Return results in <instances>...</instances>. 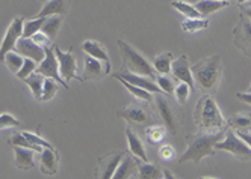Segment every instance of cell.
Segmentation results:
<instances>
[{
	"label": "cell",
	"instance_id": "6da1fadb",
	"mask_svg": "<svg viewBox=\"0 0 251 179\" xmlns=\"http://www.w3.org/2000/svg\"><path fill=\"white\" fill-rule=\"evenodd\" d=\"M195 123L206 133L226 131V120L218 109L217 102L210 95H204L195 107Z\"/></svg>",
	"mask_w": 251,
	"mask_h": 179
},
{
	"label": "cell",
	"instance_id": "7a4b0ae2",
	"mask_svg": "<svg viewBox=\"0 0 251 179\" xmlns=\"http://www.w3.org/2000/svg\"><path fill=\"white\" fill-rule=\"evenodd\" d=\"M226 131H218V133H199L191 137L189 146L186 152L178 158V163H185V161H192V163L199 164L204 157L213 155L215 152V145L217 141L223 140Z\"/></svg>",
	"mask_w": 251,
	"mask_h": 179
},
{
	"label": "cell",
	"instance_id": "3957f363",
	"mask_svg": "<svg viewBox=\"0 0 251 179\" xmlns=\"http://www.w3.org/2000/svg\"><path fill=\"white\" fill-rule=\"evenodd\" d=\"M191 71L194 76V81L199 83V86L204 92H212L217 87L221 76V58L215 55L207 59H203L191 66Z\"/></svg>",
	"mask_w": 251,
	"mask_h": 179
},
{
	"label": "cell",
	"instance_id": "277c9868",
	"mask_svg": "<svg viewBox=\"0 0 251 179\" xmlns=\"http://www.w3.org/2000/svg\"><path fill=\"white\" fill-rule=\"evenodd\" d=\"M118 47H120L121 55H123V62L126 66H127L129 73L154 79L156 69L150 65V62L142 56L141 53H138L130 44L124 42L123 40H118Z\"/></svg>",
	"mask_w": 251,
	"mask_h": 179
},
{
	"label": "cell",
	"instance_id": "5b68a950",
	"mask_svg": "<svg viewBox=\"0 0 251 179\" xmlns=\"http://www.w3.org/2000/svg\"><path fill=\"white\" fill-rule=\"evenodd\" d=\"M215 149L217 151H226L230 152L231 155H235L241 159H250L251 158V148L247 145V143L231 130H228L224 137L223 141H217L215 145Z\"/></svg>",
	"mask_w": 251,
	"mask_h": 179
},
{
	"label": "cell",
	"instance_id": "8992f818",
	"mask_svg": "<svg viewBox=\"0 0 251 179\" xmlns=\"http://www.w3.org/2000/svg\"><path fill=\"white\" fill-rule=\"evenodd\" d=\"M23 26H25L23 17H17V19H14L12 23L9 24L6 33H5V38L2 41V45H0V62L5 60L6 53L12 51L17 45V41L23 37Z\"/></svg>",
	"mask_w": 251,
	"mask_h": 179
},
{
	"label": "cell",
	"instance_id": "52a82bcc",
	"mask_svg": "<svg viewBox=\"0 0 251 179\" xmlns=\"http://www.w3.org/2000/svg\"><path fill=\"white\" fill-rule=\"evenodd\" d=\"M46 48V58L43 59V62L40 63V66L35 69L37 73L43 74L44 77H49V79H53L56 80L59 84H62L65 89H68L65 80H62V76L59 73V63H58V59H56V55L53 53V47H44Z\"/></svg>",
	"mask_w": 251,
	"mask_h": 179
},
{
	"label": "cell",
	"instance_id": "ba28073f",
	"mask_svg": "<svg viewBox=\"0 0 251 179\" xmlns=\"http://www.w3.org/2000/svg\"><path fill=\"white\" fill-rule=\"evenodd\" d=\"M156 105H157L160 119H162V122L165 123V127L173 134H177V131H178V119H177V113L173 109L171 102L160 94H156Z\"/></svg>",
	"mask_w": 251,
	"mask_h": 179
},
{
	"label": "cell",
	"instance_id": "9c48e42d",
	"mask_svg": "<svg viewBox=\"0 0 251 179\" xmlns=\"http://www.w3.org/2000/svg\"><path fill=\"white\" fill-rule=\"evenodd\" d=\"M233 35H235V42L236 47L247 55L248 58H251V20L245 19V17H241L239 24L233 30Z\"/></svg>",
	"mask_w": 251,
	"mask_h": 179
},
{
	"label": "cell",
	"instance_id": "30bf717a",
	"mask_svg": "<svg viewBox=\"0 0 251 179\" xmlns=\"http://www.w3.org/2000/svg\"><path fill=\"white\" fill-rule=\"evenodd\" d=\"M14 51H17L23 58H29L35 60L37 63H41L43 59L46 58V48L43 45H38L37 42H33L30 38H25V37H22L17 41Z\"/></svg>",
	"mask_w": 251,
	"mask_h": 179
},
{
	"label": "cell",
	"instance_id": "8fae6325",
	"mask_svg": "<svg viewBox=\"0 0 251 179\" xmlns=\"http://www.w3.org/2000/svg\"><path fill=\"white\" fill-rule=\"evenodd\" d=\"M53 51H55L58 63H59V73L65 79V81L77 79V65H76L75 56L71 55L70 51L64 53L58 45H53Z\"/></svg>",
	"mask_w": 251,
	"mask_h": 179
},
{
	"label": "cell",
	"instance_id": "7c38bea8",
	"mask_svg": "<svg viewBox=\"0 0 251 179\" xmlns=\"http://www.w3.org/2000/svg\"><path fill=\"white\" fill-rule=\"evenodd\" d=\"M171 74L176 80L178 81H183L186 84H189L194 89V76H192V71L188 62V58L185 55L178 56L177 59H173L171 63Z\"/></svg>",
	"mask_w": 251,
	"mask_h": 179
},
{
	"label": "cell",
	"instance_id": "4fadbf2b",
	"mask_svg": "<svg viewBox=\"0 0 251 179\" xmlns=\"http://www.w3.org/2000/svg\"><path fill=\"white\" fill-rule=\"evenodd\" d=\"M83 69H85L83 71V79L85 80H88V79L89 80H100L103 76H106L107 73H109L107 66L101 60H99V59H96L93 56H86Z\"/></svg>",
	"mask_w": 251,
	"mask_h": 179
},
{
	"label": "cell",
	"instance_id": "5bb4252c",
	"mask_svg": "<svg viewBox=\"0 0 251 179\" xmlns=\"http://www.w3.org/2000/svg\"><path fill=\"white\" fill-rule=\"evenodd\" d=\"M124 154L118 152V154H109L100 159V166H99V178L103 179H109L112 178L114 172L117 170L118 164L121 163Z\"/></svg>",
	"mask_w": 251,
	"mask_h": 179
},
{
	"label": "cell",
	"instance_id": "9a60e30c",
	"mask_svg": "<svg viewBox=\"0 0 251 179\" xmlns=\"http://www.w3.org/2000/svg\"><path fill=\"white\" fill-rule=\"evenodd\" d=\"M115 76L124 79L126 81H129L135 86H139L142 89H146V91L149 92H153V94H160L162 91H160V87L153 81L150 80V77H146V76H138V74H132V73H117Z\"/></svg>",
	"mask_w": 251,
	"mask_h": 179
},
{
	"label": "cell",
	"instance_id": "2e32d148",
	"mask_svg": "<svg viewBox=\"0 0 251 179\" xmlns=\"http://www.w3.org/2000/svg\"><path fill=\"white\" fill-rule=\"evenodd\" d=\"M138 159L135 155L130 157V155H124L121 163L118 164L117 170L114 172L112 178L114 179H126V178H130L133 176L136 172H138Z\"/></svg>",
	"mask_w": 251,
	"mask_h": 179
},
{
	"label": "cell",
	"instance_id": "e0dca14e",
	"mask_svg": "<svg viewBox=\"0 0 251 179\" xmlns=\"http://www.w3.org/2000/svg\"><path fill=\"white\" fill-rule=\"evenodd\" d=\"M41 170L47 175H53L58 170V154L53 151V148H46L40 157Z\"/></svg>",
	"mask_w": 251,
	"mask_h": 179
},
{
	"label": "cell",
	"instance_id": "ac0fdd59",
	"mask_svg": "<svg viewBox=\"0 0 251 179\" xmlns=\"http://www.w3.org/2000/svg\"><path fill=\"white\" fill-rule=\"evenodd\" d=\"M82 48H83V51L86 53L88 56H93V58H96V59L101 60V62L107 66V69L111 71L109 56H107L106 50H104L99 42H96V41H85V42H83V45H82Z\"/></svg>",
	"mask_w": 251,
	"mask_h": 179
},
{
	"label": "cell",
	"instance_id": "d6986e66",
	"mask_svg": "<svg viewBox=\"0 0 251 179\" xmlns=\"http://www.w3.org/2000/svg\"><path fill=\"white\" fill-rule=\"evenodd\" d=\"M118 116L124 118L126 120H130L133 123H144L149 119L147 112L142 109V107H138V105H130V107H127V109L120 110Z\"/></svg>",
	"mask_w": 251,
	"mask_h": 179
},
{
	"label": "cell",
	"instance_id": "ffe728a7",
	"mask_svg": "<svg viewBox=\"0 0 251 179\" xmlns=\"http://www.w3.org/2000/svg\"><path fill=\"white\" fill-rule=\"evenodd\" d=\"M126 136H127V141H129V149L132 152V155H135L136 158H139L141 161H149L147 154H146V148L142 145V141L139 140V137L130 130H126Z\"/></svg>",
	"mask_w": 251,
	"mask_h": 179
},
{
	"label": "cell",
	"instance_id": "44dd1931",
	"mask_svg": "<svg viewBox=\"0 0 251 179\" xmlns=\"http://www.w3.org/2000/svg\"><path fill=\"white\" fill-rule=\"evenodd\" d=\"M15 148V164L23 170L33 167V149L23 148V146H14Z\"/></svg>",
	"mask_w": 251,
	"mask_h": 179
},
{
	"label": "cell",
	"instance_id": "7402d4cb",
	"mask_svg": "<svg viewBox=\"0 0 251 179\" xmlns=\"http://www.w3.org/2000/svg\"><path fill=\"white\" fill-rule=\"evenodd\" d=\"M227 5H228V2H224V0H200V2H197L194 6L203 17H207L213 12H218L220 9L226 8Z\"/></svg>",
	"mask_w": 251,
	"mask_h": 179
},
{
	"label": "cell",
	"instance_id": "603a6c76",
	"mask_svg": "<svg viewBox=\"0 0 251 179\" xmlns=\"http://www.w3.org/2000/svg\"><path fill=\"white\" fill-rule=\"evenodd\" d=\"M67 12V0H49L38 14V17H50V15H62Z\"/></svg>",
	"mask_w": 251,
	"mask_h": 179
},
{
	"label": "cell",
	"instance_id": "cb8c5ba5",
	"mask_svg": "<svg viewBox=\"0 0 251 179\" xmlns=\"http://www.w3.org/2000/svg\"><path fill=\"white\" fill-rule=\"evenodd\" d=\"M62 24V20L59 15H50V17H46V20L41 26V32L46 33L50 40H55L56 35L59 32V27Z\"/></svg>",
	"mask_w": 251,
	"mask_h": 179
},
{
	"label": "cell",
	"instance_id": "d4e9b609",
	"mask_svg": "<svg viewBox=\"0 0 251 179\" xmlns=\"http://www.w3.org/2000/svg\"><path fill=\"white\" fill-rule=\"evenodd\" d=\"M138 172H139V178L142 179H159L164 176V172L159 167H156L154 164H150L149 161L139 163V159H138Z\"/></svg>",
	"mask_w": 251,
	"mask_h": 179
},
{
	"label": "cell",
	"instance_id": "484cf974",
	"mask_svg": "<svg viewBox=\"0 0 251 179\" xmlns=\"http://www.w3.org/2000/svg\"><path fill=\"white\" fill-rule=\"evenodd\" d=\"M171 63H173V55L171 53H160L153 60V68L159 74H170L171 73Z\"/></svg>",
	"mask_w": 251,
	"mask_h": 179
},
{
	"label": "cell",
	"instance_id": "4316f807",
	"mask_svg": "<svg viewBox=\"0 0 251 179\" xmlns=\"http://www.w3.org/2000/svg\"><path fill=\"white\" fill-rule=\"evenodd\" d=\"M44 76L40 73H32L30 76H27L23 81L30 87V91L33 92V97L37 99H41V94H43V84H44Z\"/></svg>",
	"mask_w": 251,
	"mask_h": 179
},
{
	"label": "cell",
	"instance_id": "83f0119b",
	"mask_svg": "<svg viewBox=\"0 0 251 179\" xmlns=\"http://www.w3.org/2000/svg\"><path fill=\"white\" fill-rule=\"evenodd\" d=\"M115 79H118L120 83H121L126 89H127L129 92H132V95L136 97L138 99L151 101V94H150L149 91H146V89H142V87H139V86H135V84H132V83H129V81H126L124 79H121V77H118V76H115Z\"/></svg>",
	"mask_w": 251,
	"mask_h": 179
},
{
	"label": "cell",
	"instance_id": "f1b7e54d",
	"mask_svg": "<svg viewBox=\"0 0 251 179\" xmlns=\"http://www.w3.org/2000/svg\"><path fill=\"white\" fill-rule=\"evenodd\" d=\"M228 123L238 131H245V130L248 131L251 130V113H241V115L231 116Z\"/></svg>",
	"mask_w": 251,
	"mask_h": 179
},
{
	"label": "cell",
	"instance_id": "f546056e",
	"mask_svg": "<svg viewBox=\"0 0 251 179\" xmlns=\"http://www.w3.org/2000/svg\"><path fill=\"white\" fill-rule=\"evenodd\" d=\"M173 8H176L178 12H182L183 15H186L188 19H201V14L197 11V8L194 5H189L186 2H182V0H176V2L171 3Z\"/></svg>",
	"mask_w": 251,
	"mask_h": 179
},
{
	"label": "cell",
	"instance_id": "4dcf8cb0",
	"mask_svg": "<svg viewBox=\"0 0 251 179\" xmlns=\"http://www.w3.org/2000/svg\"><path fill=\"white\" fill-rule=\"evenodd\" d=\"M5 63H6V66L12 71L14 74H17L20 71V68L23 66V62H25V58L22 56V55H19L17 51H9V53H6L5 55V60H3Z\"/></svg>",
	"mask_w": 251,
	"mask_h": 179
},
{
	"label": "cell",
	"instance_id": "1f68e13d",
	"mask_svg": "<svg viewBox=\"0 0 251 179\" xmlns=\"http://www.w3.org/2000/svg\"><path fill=\"white\" fill-rule=\"evenodd\" d=\"M11 145H12V146L29 148V149H33L35 152H43V149H44V148H41V146H38V145H35V143L29 141V140L23 136V133H22V134H20V133L14 134V136L11 137Z\"/></svg>",
	"mask_w": 251,
	"mask_h": 179
},
{
	"label": "cell",
	"instance_id": "d6a6232c",
	"mask_svg": "<svg viewBox=\"0 0 251 179\" xmlns=\"http://www.w3.org/2000/svg\"><path fill=\"white\" fill-rule=\"evenodd\" d=\"M58 92V81L46 77L44 79V84H43V94H41V101H49Z\"/></svg>",
	"mask_w": 251,
	"mask_h": 179
},
{
	"label": "cell",
	"instance_id": "836d02e7",
	"mask_svg": "<svg viewBox=\"0 0 251 179\" xmlns=\"http://www.w3.org/2000/svg\"><path fill=\"white\" fill-rule=\"evenodd\" d=\"M46 19L43 17H37L35 20H29V21H25V26H23V37L25 38H30L32 35H35L37 32L41 30V26L44 23Z\"/></svg>",
	"mask_w": 251,
	"mask_h": 179
},
{
	"label": "cell",
	"instance_id": "e575fe53",
	"mask_svg": "<svg viewBox=\"0 0 251 179\" xmlns=\"http://www.w3.org/2000/svg\"><path fill=\"white\" fill-rule=\"evenodd\" d=\"M207 26H209V21L201 17V19H189V20L183 21L182 29L185 32H199L201 29H207Z\"/></svg>",
	"mask_w": 251,
	"mask_h": 179
},
{
	"label": "cell",
	"instance_id": "d590c367",
	"mask_svg": "<svg viewBox=\"0 0 251 179\" xmlns=\"http://www.w3.org/2000/svg\"><path fill=\"white\" fill-rule=\"evenodd\" d=\"M146 136H147L149 143L154 145V143L162 141V139L165 137V128L164 127H150L146 130Z\"/></svg>",
	"mask_w": 251,
	"mask_h": 179
},
{
	"label": "cell",
	"instance_id": "8d00e7d4",
	"mask_svg": "<svg viewBox=\"0 0 251 179\" xmlns=\"http://www.w3.org/2000/svg\"><path fill=\"white\" fill-rule=\"evenodd\" d=\"M156 80H157V86L160 87L162 92H165L167 95H171L174 92V80L168 77V74H159Z\"/></svg>",
	"mask_w": 251,
	"mask_h": 179
},
{
	"label": "cell",
	"instance_id": "74e56055",
	"mask_svg": "<svg viewBox=\"0 0 251 179\" xmlns=\"http://www.w3.org/2000/svg\"><path fill=\"white\" fill-rule=\"evenodd\" d=\"M35 69H37V62L29 59V58H25V62H23V66L20 68V71L17 73V77L25 80L27 76H30L32 73H35Z\"/></svg>",
	"mask_w": 251,
	"mask_h": 179
},
{
	"label": "cell",
	"instance_id": "f35d334b",
	"mask_svg": "<svg viewBox=\"0 0 251 179\" xmlns=\"http://www.w3.org/2000/svg\"><path fill=\"white\" fill-rule=\"evenodd\" d=\"M191 92H192V87H191L189 84L183 83V81H180V84H178V86L176 87V91H174L177 101H178V102H182V104L188 101Z\"/></svg>",
	"mask_w": 251,
	"mask_h": 179
},
{
	"label": "cell",
	"instance_id": "ab89813d",
	"mask_svg": "<svg viewBox=\"0 0 251 179\" xmlns=\"http://www.w3.org/2000/svg\"><path fill=\"white\" fill-rule=\"evenodd\" d=\"M19 125H20V122L17 120L14 116H11L8 113L0 115V130L11 128V127H19Z\"/></svg>",
	"mask_w": 251,
	"mask_h": 179
},
{
	"label": "cell",
	"instance_id": "60d3db41",
	"mask_svg": "<svg viewBox=\"0 0 251 179\" xmlns=\"http://www.w3.org/2000/svg\"><path fill=\"white\" fill-rule=\"evenodd\" d=\"M23 136L29 140V141H32V143H35V145H38V146H41V148H51V145L49 141H46L44 139H41L40 136H37V134H32V133H23Z\"/></svg>",
	"mask_w": 251,
	"mask_h": 179
},
{
	"label": "cell",
	"instance_id": "b9f144b4",
	"mask_svg": "<svg viewBox=\"0 0 251 179\" xmlns=\"http://www.w3.org/2000/svg\"><path fill=\"white\" fill-rule=\"evenodd\" d=\"M30 40H32L33 42H37L38 45H43V47H47V45H49V41H50V38L47 37L46 33H43L41 30H40V32H37L35 35H32Z\"/></svg>",
	"mask_w": 251,
	"mask_h": 179
},
{
	"label": "cell",
	"instance_id": "7bdbcfd3",
	"mask_svg": "<svg viewBox=\"0 0 251 179\" xmlns=\"http://www.w3.org/2000/svg\"><path fill=\"white\" fill-rule=\"evenodd\" d=\"M159 157L162 159H165V161H170L174 157V149L170 145H165V146H162L159 149Z\"/></svg>",
	"mask_w": 251,
	"mask_h": 179
},
{
	"label": "cell",
	"instance_id": "ee69618b",
	"mask_svg": "<svg viewBox=\"0 0 251 179\" xmlns=\"http://www.w3.org/2000/svg\"><path fill=\"white\" fill-rule=\"evenodd\" d=\"M236 134H238V136L247 143V145L251 148V133H248V131H238Z\"/></svg>",
	"mask_w": 251,
	"mask_h": 179
},
{
	"label": "cell",
	"instance_id": "f6af8a7d",
	"mask_svg": "<svg viewBox=\"0 0 251 179\" xmlns=\"http://www.w3.org/2000/svg\"><path fill=\"white\" fill-rule=\"evenodd\" d=\"M238 98H239L241 101H244V102H247V104H250V105H251V92H247V94H238Z\"/></svg>",
	"mask_w": 251,
	"mask_h": 179
},
{
	"label": "cell",
	"instance_id": "bcb514c9",
	"mask_svg": "<svg viewBox=\"0 0 251 179\" xmlns=\"http://www.w3.org/2000/svg\"><path fill=\"white\" fill-rule=\"evenodd\" d=\"M164 172V175H165V178H168V179H173L174 178V175L170 172V170H162Z\"/></svg>",
	"mask_w": 251,
	"mask_h": 179
},
{
	"label": "cell",
	"instance_id": "7dc6e473",
	"mask_svg": "<svg viewBox=\"0 0 251 179\" xmlns=\"http://www.w3.org/2000/svg\"><path fill=\"white\" fill-rule=\"evenodd\" d=\"M244 14L251 20V8H244Z\"/></svg>",
	"mask_w": 251,
	"mask_h": 179
},
{
	"label": "cell",
	"instance_id": "c3c4849f",
	"mask_svg": "<svg viewBox=\"0 0 251 179\" xmlns=\"http://www.w3.org/2000/svg\"><path fill=\"white\" fill-rule=\"evenodd\" d=\"M245 2H250V0H238V3H239V5H242V3H245Z\"/></svg>",
	"mask_w": 251,
	"mask_h": 179
},
{
	"label": "cell",
	"instance_id": "681fc988",
	"mask_svg": "<svg viewBox=\"0 0 251 179\" xmlns=\"http://www.w3.org/2000/svg\"><path fill=\"white\" fill-rule=\"evenodd\" d=\"M247 92H251V86L248 87V91H247Z\"/></svg>",
	"mask_w": 251,
	"mask_h": 179
},
{
	"label": "cell",
	"instance_id": "f907efd6",
	"mask_svg": "<svg viewBox=\"0 0 251 179\" xmlns=\"http://www.w3.org/2000/svg\"><path fill=\"white\" fill-rule=\"evenodd\" d=\"M224 2H230V0H224Z\"/></svg>",
	"mask_w": 251,
	"mask_h": 179
}]
</instances>
